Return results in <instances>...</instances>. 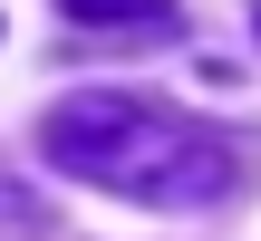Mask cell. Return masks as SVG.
<instances>
[{"label": "cell", "mask_w": 261, "mask_h": 241, "mask_svg": "<svg viewBox=\"0 0 261 241\" xmlns=\"http://www.w3.org/2000/svg\"><path fill=\"white\" fill-rule=\"evenodd\" d=\"M39 155L58 174H87L97 193H126V203H155V213H203V203H232L252 184V155L174 106H145L126 87H87L68 106L39 116Z\"/></svg>", "instance_id": "6da1fadb"}, {"label": "cell", "mask_w": 261, "mask_h": 241, "mask_svg": "<svg viewBox=\"0 0 261 241\" xmlns=\"http://www.w3.org/2000/svg\"><path fill=\"white\" fill-rule=\"evenodd\" d=\"M58 10H68L77 29H145V39L174 29V0H58Z\"/></svg>", "instance_id": "7a4b0ae2"}, {"label": "cell", "mask_w": 261, "mask_h": 241, "mask_svg": "<svg viewBox=\"0 0 261 241\" xmlns=\"http://www.w3.org/2000/svg\"><path fill=\"white\" fill-rule=\"evenodd\" d=\"M0 241H48V203L0 164Z\"/></svg>", "instance_id": "3957f363"}, {"label": "cell", "mask_w": 261, "mask_h": 241, "mask_svg": "<svg viewBox=\"0 0 261 241\" xmlns=\"http://www.w3.org/2000/svg\"><path fill=\"white\" fill-rule=\"evenodd\" d=\"M252 19H261V0H252Z\"/></svg>", "instance_id": "277c9868"}]
</instances>
